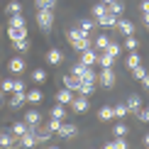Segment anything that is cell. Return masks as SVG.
<instances>
[{
  "instance_id": "6da1fadb",
  "label": "cell",
  "mask_w": 149,
  "mask_h": 149,
  "mask_svg": "<svg viewBox=\"0 0 149 149\" xmlns=\"http://www.w3.org/2000/svg\"><path fill=\"white\" fill-rule=\"evenodd\" d=\"M69 42H71V47L76 49V52H83V49H91L93 47V42L88 39V34L83 32V29H78V27H73V29H69Z\"/></svg>"
},
{
  "instance_id": "7a4b0ae2",
  "label": "cell",
  "mask_w": 149,
  "mask_h": 149,
  "mask_svg": "<svg viewBox=\"0 0 149 149\" xmlns=\"http://www.w3.org/2000/svg\"><path fill=\"white\" fill-rule=\"evenodd\" d=\"M37 24L42 32H49L54 27V12L52 10H37Z\"/></svg>"
},
{
  "instance_id": "3957f363",
  "label": "cell",
  "mask_w": 149,
  "mask_h": 149,
  "mask_svg": "<svg viewBox=\"0 0 149 149\" xmlns=\"http://www.w3.org/2000/svg\"><path fill=\"white\" fill-rule=\"evenodd\" d=\"M0 91L8 95V93H15V91H24V81L20 78H5V81H0Z\"/></svg>"
},
{
  "instance_id": "277c9868",
  "label": "cell",
  "mask_w": 149,
  "mask_h": 149,
  "mask_svg": "<svg viewBox=\"0 0 149 149\" xmlns=\"http://www.w3.org/2000/svg\"><path fill=\"white\" fill-rule=\"evenodd\" d=\"M56 134H59V137H64V139H69V137H76V134H78V127H76V122H69V120H64V122H61V127L56 130Z\"/></svg>"
},
{
  "instance_id": "5b68a950",
  "label": "cell",
  "mask_w": 149,
  "mask_h": 149,
  "mask_svg": "<svg viewBox=\"0 0 149 149\" xmlns=\"http://www.w3.org/2000/svg\"><path fill=\"white\" fill-rule=\"evenodd\" d=\"M91 108V103H88V95H73V100H71V110L73 113H86V110Z\"/></svg>"
},
{
  "instance_id": "8992f818",
  "label": "cell",
  "mask_w": 149,
  "mask_h": 149,
  "mask_svg": "<svg viewBox=\"0 0 149 149\" xmlns=\"http://www.w3.org/2000/svg\"><path fill=\"white\" fill-rule=\"evenodd\" d=\"M98 83H100L103 88H110V86L115 83V71H113V66H110V69H103L100 73H98Z\"/></svg>"
},
{
  "instance_id": "52a82bcc",
  "label": "cell",
  "mask_w": 149,
  "mask_h": 149,
  "mask_svg": "<svg viewBox=\"0 0 149 149\" xmlns=\"http://www.w3.org/2000/svg\"><path fill=\"white\" fill-rule=\"evenodd\" d=\"M115 27L120 29V34H122V37H130V34H134V22L125 20V17H117V24H115Z\"/></svg>"
},
{
  "instance_id": "ba28073f",
  "label": "cell",
  "mask_w": 149,
  "mask_h": 149,
  "mask_svg": "<svg viewBox=\"0 0 149 149\" xmlns=\"http://www.w3.org/2000/svg\"><path fill=\"white\" fill-rule=\"evenodd\" d=\"M95 24H100V27L103 29H113L115 27V24H117V15H113V12H105V15L100 17V20H95Z\"/></svg>"
},
{
  "instance_id": "9c48e42d",
  "label": "cell",
  "mask_w": 149,
  "mask_h": 149,
  "mask_svg": "<svg viewBox=\"0 0 149 149\" xmlns=\"http://www.w3.org/2000/svg\"><path fill=\"white\" fill-rule=\"evenodd\" d=\"M0 147L3 149H15L17 147V137L12 132H0Z\"/></svg>"
},
{
  "instance_id": "30bf717a",
  "label": "cell",
  "mask_w": 149,
  "mask_h": 149,
  "mask_svg": "<svg viewBox=\"0 0 149 149\" xmlns=\"http://www.w3.org/2000/svg\"><path fill=\"white\" fill-rule=\"evenodd\" d=\"M47 64H52V66L64 64V52H61V49H49L47 52Z\"/></svg>"
},
{
  "instance_id": "8fae6325",
  "label": "cell",
  "mask_w": 149,
  "mask_h": 149,
  "mask_svg": "<svg viewBox=\"0 0 149 149\" xmlns=\"http://www.w3.org/2000/svg\"><path fill=\"white\" fill-rule=\"evenodd\" d=\"M95 61H98V54L93 52V47H91V49H83V52H81V61H78V64H83V66H93Z\"/></svg>"
},
{
  "instance_id": "7c38bea8",
  "label": "cell",
  "mask_w": 149,
  "mask_h": 149,
  "mask_svg": "<svg viewBox=\"0 0 149 149\" xmlns=\"http://www.w3.org/2000/svg\"><path fill=\"white\" fill-rule=\"evenodd\" d=\"M125 105H127V113H134V115H137L139 110H142V98L137 95V93H132V95L127 98V103H125Z\"/></svg>"
},
{
  "instance_id": "4fadbf2b",
  "label": "cell",
  "mask_w": 149,
  "mask_h": 149,
  "mask_svg": "<svg viewBox=\"0 0 149 149\" xmlns=\"http://www.w3.org/2000/svg\"><path fill=\"white\" fill-rule=\"evenodd\" d=\"M27 103V91H15L10 98V108H22Z\"/></svg>"
},
{
  "instance_id": "5bb4252c",
  "label": "cell",
  "mask_w": 149,
  "mask_h": 149,
  "mask_svg": "<svg viewBox=\"0 0 149 149\" xmlns=\"http://www.w3.org/2000/svg\"><path fill=\"white\" fill-rule=\"evenodd\" d=\"M24 122H27L29 127L42 125V113H39V110H27V113H24Z\"/></svg>"
},
{
  "instance_id": "9a60e30c",
  "label": "cell",
  "mask_w": 149,
  "mask_h": 149,
  "mask_svg": "<svg viewBox=\"0 0 149 149\" xmlns=\"http://www.w3.org/2000/svg\"><path fill=\"white\" fill-rule=\"evenodd\" d=\"M8 37L12 42H17V39H27V27H8Z\"/></svg>"
},
{
  "instance_id": "2e32d148",
  "label": "cell",
  "mask_w": 149,
  "mask_h": 149,
  "mask_svg": "<svg viewBox=\"0 0 149 149\" xmlns=\"http://www.w3.org/2000/svg\"><path fill=\"white\" fill-rule=\"evenodd\" d=\"M17 144H20V147H24V149H32V147L37 144V137H34V134L27 130V132H24L22 137H17Z\"/></svg>"
},
{
  "instance_id": "e0dca14e",
  "label": "cell",
  "mask_w": 149,
  "mask_h": 149,
  "mask_svg": "<svg viewBox=\"0 0 149 149\" xmlns=\"http://www.w3.org/2000/svg\"><path fill=\"white\" fill-rule=\"evenodd\" d=\"M8 69H10L12 73H22L27 66H24V59H22V56H12V59L8 61Z\"/></svg>"
},
{
  "instance_id": "ac0fdd59",
  "label": "cell",
  "mask_w": 149,
  "mask_h": 149,
  "mask_svg": "<svg viewBox=\"0 0 149 149\" xmlns=\"http://www.w3.org/2000/svg\"><path fill=\"white\" fill-rule=\"evenodd\" d=\"M78 78H81V83H95V81H98V73L93 71L91 66H83V71H81Z\"/></svg>"
},
{
  "instance_id": "d6986e66",
  "label": "cell",
  "mask_w": 149,
  "mask_h": 149,
  "mask_svg": "<svg viewBox=\"0 0 149 149\" xmlns=\"http://www.w3.org/2000/svg\"><path fill=\"white\" fill-rule=\"evenodd\" d=\"M64 88H69V91H73V93H78V88H81V78L78 76H64Z\"/></svg>"
},
{
  "instance_id": "ffe728a7",
  "label": "cell",
  "mask_w": 149,
  "mask_h": 149,
  "mask_svg": "<svg viewBox=\"0 0 149 149\" xmlns=\"http://www.w3.org/2000/svg\"><path fill=\"white\" fill-rule=\"evenodd\" d=\"M71 100H73V91L61 88V91L56 93V103H61V105H71Z\"/></svg>"
},
{
  "instance_id": "44dd1931",
  "label": "cell",
  "mask_w": 149,
  "mask_h": 149,
  "mask_svg": "<svg viewBox=\"0 0 149 149\" xmlns=\"http://www.w3.org/2000/svg\"><path fill=\"white\" fill-rule=\"evenodd\" d=\"M42 100H44V93H42L39 88H32V91H27V103H32V105H39Z\"/></svg>"
},
{
  "instance_id": "7402d4cb",
  "label": "cell",
  "mask_w": 149,
  "mask_h": 149,
  "mask_svg": "<svg viewBox=\"0 0 149 149\" xmlns=\"http://www.w3.org/2000/svg\"><path fill=\"white\" fill-rule=\"evenodd\" d=\"M98 117H100L103 122H110V120H115V113H113V105H103V108L98 110Z\"/></svg>"
},
{
  "instance_id": "603a6c76",
  "label": "cell",
  "mask_w": 149,
  "mask_h": 149,
  "mask_svg": "<svg viewBox=\"0 0 149 149\" xmlns=\"http://www.w3.org/2000/svg\"><path fill=\"white\" fill-rule=\"evenodd\" d=\"M8 24H12V27H27L22 12H17V15H8Z\"/></svg>"
},
{
  "instance_id": "cb8c5ba5",
  "label": "cell",
  "mask_w": 149,
  "mask_h": 149,
  "mask_svg": "<svg viewBox=\"0 0 149 149\" xmlns=\"http://www.w3.org/2000/svg\"><path fill=\"white\" fill-rule=\"evenodd\" d=\"M139 64H142V59H139V54H137V52H132V54H130V56L125 59V66H127L130 71H132V69H137Z\"/></svg>"
},
{
  "instance_id": "d4e9b609",
  "label": "cell",
  "mask_w": 149,
  "mask_h": 149,
  "mask_svg": "<svg viewBox=\"0 0 149 149\" xmlns=\"http://www.w3.org/2000/svg\"><path fill=\"white\" fill-rule=\"evenodd\" d=\"M27 130H29V125H27V122L22 120V122H15V125H12V130H10V132L15 134V137H22V134L27 132Z\"/></svg>"
},
{
  "instance_id": "484cf974",
  "label": "cell",
  "mask_w": 149,
  "mask_h": 149,
  "mask_svg": "<svg viewBox=\"0 0 149 149\" xmlns=\"http://www.w3.org/2000/svg\"><path fill=\"white\" fill-rule=\"evenodd\" d=\"M52 117H56V120H66V105L56 103V105L52 108Z\"/></svg>"
},
{
  "instance_id": "4316f807",
  "label": "cell",
  "mask_w": 149,
  "mask_h": 149,
  "mask_svg": "<svg viewBox=\"0 0 149 149\" xmlns=\"http://www.w3.org/2000/svg\"><path fill=\"white\" fill-rule=\"evenodd\" d=\"M105 54H110L113 59H117V56L122 54V47H120V44H115V42H110V44L105 47Z\"/></svg>"
},
{
  "instance_id": "83f0119b",
  "label": "cell",
  "mask_w": 149,
  "mask_h": 149,
  "mask_svg": "<svg viewBox=\"0 0 149 149\" xmlns=\"http://www.w3.org/2000/svg\"><path fill=\"white\" fill-rule=\"evenodd\" d=\"M17 12H22V3H17V0H10L8 8H5V15H17Z\"/></svg>"
},
{
  "instance_id": "f1b7e54d",
  "label": "cell",
  "mask_w": 149,
  "mask_h": 149,
  "mask_svg": "<svg viewBox=\"0 0 149 149\" xmlns=\"http://www.w3.org/2000/svg\"><path fill=\"white\" fill-rule=\"evenodd\" d=\"M127 132H130V130H127L125 122H115V127H113V134H115V137H127Z\"/></svg>"
},
{
  "instance_id": "f546056e",
  "label": "cell",
  "mask_w": 149,
  "mask_h": 149,
  "mask_svg": "<svg viewBox=\"0 0 149 149\" xmlns=\"http://www.w3.org/2000/svg\"><path fill=\"white\" fill-rule=\"evenodd\" d=\"M113 113H115V120H122V117L127 115V105H125V103H117V105H113Z\"/></svg>"
},
{
  "instance_id": "4dcf8cb0",
  "label": "cell",
  "mask_w": 149,
  "mask_h": 149,
  "mask_svg": "<svg viewBox=\"0 0 149 149\" xmlns=\"http://www.w3.org/2000/svg\"><path fill=\"white\" fill-rule=\"evenodd\" d=\"M93 27H95V20H91V17H83V20L78 22V29H83L86 34H88V32H91Z\"/></svg>"
},
{
  "instance_id": "1f68e13d",
  "label": "cell",
  "mask_w": 149,
  "mask_h": 149,
  "mask_svg": "<svg viewBox=\"0 0 149 149\" xmlns=\"http://www.w3.org/2000/svg\"><path fill=\"white\" fill-rule=\"evenodd\" d=\"M37 10H54V5H56V0H34Z\"/></svg>"
},
{
  "instance_id": "d6a6232c",
  "label": "cell",
  "mask_w": 149,
  "mask_h": 149,
  "mask_svg": "<svg viewBox=\"0 0 149 149\" xmlns=\"http://www.w3.org/2000/svg\"><path fill=\"white\" fill-rule=\"evenodd\" d=\"M108 10L113 12V15H117V17H120L122 12H125V5H122L120 0H115V3H110V5H108Z\"/></svg>"
},
{
  "instance_id": "836d02e7",
  "label": "cell",
  "mask_w": 149,
  "mask_h": 149,
  "mask_svg": "<svg viewBox=\"0 0 149 149\" xmlns=\"http://www.w3.org/2000/svg\"><path fill=\"white\" fill-rule=\"evenodd\" d=\"M98 64H103V69H110V66L115 64V59L110 56V54H105V52H103L100 56H98Z\"/></svg>"
},
{
  "instance_id": "e575fe53",
  "label": "cell",
  "mask_w": 149,
  "mask_h": 149,
  "mask_svg": "<svg viewBox=\"0 0 149 149\" xmlns=\"http://www.w3.org/2000/svg\"><path fill=\"white\" fill-rule=\"evenodd\" d=\"M32 81H34V83H44V81H47V71L44 69H34L32 71Z\"/></svg>"
},
{
  "instance_id": "d590c367",
  "label": "cell",
  "mask_w": 149,
  "mask_h": 149,
  "mask_svg": "<svg viewBox=\"0 0 149 149\" xmlns=\"http://www.w3.org/2000/svg\"><path fill=\"white\" fill-rule=\"evenodd\" d=\"M108 12V5H103V3H98V5H93V17L95 20H100V17Z\"/></svg>"
},
{
  "instance_id": "8d00e7d4",
  "label": "cell",
  "mask_w": 149,
  "mask_h": 149,
  "mask_svg": "<svg viewBox=\"0 0 149 149\" xmlns=\"http://www.w3.org/2000/svg\"><path fill=\"white\" fill-rule=\"evenodd\" d=\"M137 47H139V42H137V37H134V34L125 37V49H130V52H134Z\"/></svg>"
},
{
  "instance_id": "74e56055",
  "label": "cell",
  "mask_w": 149,
  "mask_h": 149,
  "mask_svg": "<svg viewBox=\"0 0 149 149\" xmlns=\"http://www.w3.org/2000/svg\"><path fill=\"white\" fill-rule=\"evenodd\" d=\"M108 44H110V37H108V34H100L93 47H98V49H103V52H105V47H108Z\"/></svg>"
},
{
  "instance_id": "f35d334b",
  "label": "cell",
  "mask_w": 149,
  "mask_h": 149,
  "mask_svg": "<svg viewBox=\"0 0 149 149\" xmlns=\"http://www.w3.org/2000/svg\"><path fill=\"white\" fill-rule=\"evenodd\" d=\"M93 91H95V86H93V83H81V88H78L81 95H91Z\"/></svg>"
},
{
  "instance_id": "ab89813d",
  "label": "cell",
  "mask_w": 149,
  "mask_h": 149,
  "mask_svg": "<svg viewBox=\"0 0 149 149\" xmlns=\"http://www.w3.org/2000/svg\"><path fill=\"white\" fill-rule=\"evenodd\" d=\"M12 47H15L17 52H27V49H29V39H17Z\"/></svg>"
},
{
  "instance_id": "60d3db41",
  "label": "cell",
  "mask_w": 149,
  "mask_h": 149,
  "mask_svg": "<svg viewBox=\"0 0 149 149\" xmlns=\"http://www.w3.org/2000/svg\"><path fill=\"white\" fill-rule=\"evenodd\" d=\"M132 76H134V78H137V81H142V78H144V76H147V69H144V66H142V64H139V66H137V69H132Z\"/></svg>"
},
{
  "instance_id": "b9f144b4",
  "label": "cell",
  "mask_w": 149,
  "mask_h": 149,
  "mask_svg": "<svg viewBox=\"0 0 149 149\" xmlns=\"http://www.w3.org/2000/svg\"><path fill=\"white\" fill-rule=\"evenodd\" d=\"M61 122H64V120H56V117H52V120H49V122H47V127H49V130H52V132H54V134H56V130L61 127Z\"/></svg>"
},
{
  "instance_id": "7bdbcfd3",
  "label": "cell",
  "mask_w": 149,
  "mask_h": 149,
  "mask_svg": "<svg viewBox=\"0 0 149 149\" xmlns=\"http://www.w3.org/2000/svg\"><path fill=\"white\" fill-rule=\"evenodd\" d=\"M137 117H139L142 122H149V105H147V108H142V110H139V113H137Z\"/></svg>"
},
{
  "instance_id": "ee69618b",
  "label": "cell",
  "mask_w": 149,
  "mask_h": 149,
  "mask_svg": "<svg viewBox=\"0 0 149 149\" xmlns=\"http://www.w3.org/2000/svg\"><path fill=\"white\" fill-rule=\"evenodd\" d=\"M142 12H149V0H144V3H142Z\"/></svg>"
},
{
  "instance_id": "f6af8a7d",
  "label": "cell",
  "mask_w": 149,
  "mask_h": 149,
  "mask_svg": "<svg viewBox=\"0 0 149 149\" xmlns=\"http://www.w3.org/2000/svg\"><path fill=\"white\" fill-rule=\"evenodd\" d=\"M142 83H144V88L149 91V73H147V76H144V78H142Z\"/></svg>"
},
{
  "instance_id": "bcb514c9",
  "label": "cell",
  "mask_w": 149,
  "mask_h": 149,
  "mask_svg": "<svg viewBox=\"0 0 149 149\" xmlns=\"http://www.w3.org/2000/svg\"><path fill=\"white\" fill-rule=\"evenodd\" d=\"M144 15V24H147V29H149V12H142Z\"/></svg>"
},
{
  "instance_id": "7dc6e473",
  "label": "cell",
  "mask_w": 149,
  "mask_h": 149,
  "mask_svg": "<svg viewBox=\"0 0 149 149\" xmlns=\"http://www.w3.org/2000/svg\"><path fill=\"white\" fill-rule=\"evenodd\" d=\"M144 147H149V134H144Z\"/></svg>"
},
{
  "instance_id": "c3c4849f",
  "label": "cell",
  "mask_w": 149,
  "mask_h": 149,
  "mask_svg": "<svg viewBox=\"0 0 149 149\" xmlns=\"http://www.w3.org/2000/svg\"><path fill=\"white\" fill-rule=\"evenodd\" d=\"M3 100H5V93H3V91H0V105H3Z\"/></svg>"
},
{
  "instance_id": "681fc988",
  "label": "cell",
  "mask_w": 149,
  "mask_h": 149,
  "mask_svg": "<svg viewBox=\"0 0 149 149\" xmlns=\"http://www.w3.org/2000/svg\"><path fill=\"white\" fill-rule=\"evenodd\" d=\"M100 3H103V5H110V3H115V0H100Z\"/></svg>"
},
{
  "instance_id": "f907efd6",
  "label": "cell",
  "mask_w": 149,
  "mask_h": 149,
  "mask_svg": "<svg viewBox=\"0 0 149 149\" xmlns=\"http://www.w3.org/2000/svg\"><path fill=\"white\" fill-rule=\"evenodd\" d=\"M47 149H59V147H47Z\"/></svg>"
},
{
  "instance_id": "816d5d0a",
  "label": "cell",
  "mask_w": 149,
  "mask_h": 149,
  "mask_svg": "<svg viewBox=\"0 0 149 149\" xmlns=\"http://www.w3.org/2000/svg\"><path fill=\"white\" fill-rule=\"evenodd\" d=\"M147 149H149V147H147Z\"/></svg>"
}]
</instances>
